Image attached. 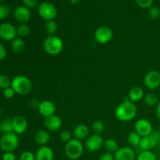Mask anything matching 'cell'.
Returning a JSON list of instances; mask_svg holds the SVG:
<instances>
[{"label":"cell","instance_id":"24","mask_svg":"<svg viewBox=\"0 0 160 160\" xmlns=\"http://www.w3.org/2000/svg\"><path fill=\"white\" fill-rule=\"evenodd\" d=\"M0 132L4 134L12 132V119L6 118L0 123Z\"/></svg>","mask_w":160,"mask_h":160},{"label":"cell","instance_id":"3","mask_svg":"<svg viewBox=\"0 0 160 160\" xmlns=\"http://www.w3.org/2000/svg\"><path fill=\"white\" fill-rule=\"evenodd\" d=\"M43 48L50 56H56L63 49V42L56 35L48 36L44 41Z\"/></svg>","mask_w":160,"mask_h":160},{"label":"cell","instance_id":"15","mask_svg":"<svg viewBox=\"0 0 160 160\" xmlns=\"http://www.w3.org/2000/svg\"><path fill=\"white\" fill-rule=\"evenodd\" d=\"M38 112L43 117H48L54 115L56 112V106L54 103L48 100L41 102L38 107Z\"/></svg>","mask_w":160,"mask_h":160},{"label":"cell","instance_id":"43","mask_svg":"<svg viewBox=\"0 0 160 160\" xmlns=\"http://www.w3.org/2000/svg\"><path fill=\"white\" fill-rule=\"evenodd\" d=\"M41 102L38 101L35 98H33L31 102H30V106L32 108H34V109H38L39 106H40Z\"/></svg>","mask_w":160,"mask_h":160},{"label":"cell","instance_id":"18","mask_svg":"<svg viewBox=\"0 0 160 160\" xmlns=\"http://www.w3.org/2000/svg\"><path fill=\"white\" fill-rule=\"evenodd\" d=\"M156 146H157V143L152 134L142 137L139 145V147L142 151H151Z\"/></svg>","mask_w":160,"mask_h":160},{"label":"cell","instance_id":"4","mask_svg":"<svg viewBox=\"0 0 160 160\" xmlns=\"http://www.w3.org/2000/svg\"><path fill=\"white\" fill-rule=\"evenodd\" d=\"M19 138L14 132L4 134L0 138V148L4 152H13L19 146Z\"/></svg>","mask_w":160,"mask_h":160},{"label":"cell","instance_id":"44","mask_svg":"<svg viewBox=\"0 0 160 160\" xmlns=\"http://www.w3.org/2000/svg\"><path fill=\"white\" fill-rule=\"evenodd\" d=\"M156 117H157V118L160 120V101L159 102L157 106H156Z\"/></svg>","mask_w":160,"mask_h":160},{"label":"cell","instance_id":"26","mask_svg":"<svg viewBox=\"0 0 160 160\" xmlns=\"http://www.w3.org/2000/svg\"><path fill=\"white\" fill-rule=\"evenodd\" d=\"M45 30L48 36L55 35L56 31H57V23L54 20L46 21L45 25Z\"/></svg>","mask_w":160,"mask_h":160},{"label":"cell","instance_id":"32","mask_svg":"<svg viewBox=\"0 0 160 160\" xmlns=\"http://www.w3.org/2000/svg\"><path fill=\"white\" fill-rule=\"evenodd\" d=\"M148 14L152 19L156 20L160 17V9L159 7L155 6H152L151 7L148 8Z\"/></svg>","mask_w":160,"mask_h":160},{"label":"cell","instance_id":"1","mask_svg":"<svg viewBox=\"0 0 160 160\" xmlns=\"http://www.w3.org/2000/svg\"><path fill=\"white\" fill-rule=\"evenodd\" d=\"M137 115V107L131 101H123L115 109V116L117 120L122 122H128L134 120Z\"/></svg>","mask_w":160,"mask_h":160},{"label":"cell","instance_id":"17","mask_svg":"<svg viewBox=\"0 0 160 160\" xmlns=\"http://www.w3.org/2000/svg\"><path fill=\"white\" fill-rule=\"evenodd\" d=\"M54 152L52 148L45 145L41 146L35 154V160H53Z\"/></svg>","mask_w":160,"mask_h":160},{"label":"cell","instance_id":"12","mask_svg":"<svg viewBox=\"0 0 160 160\" xmlns=\"http://www.w3.org/2000/svg\"><path fill=\"white\" fill-rule=\"evenodd\" d=\"M13 16L15 20L21 24H24L28 22L31 19V12L30 9L27 8L26 6H19L14 9Z\"/></svg>","mask_w":160,"mask_h":160},{"label":"cell","instance_id":"28","mask_svg":"<svg viewBox=\"0 0 160 160\" xmlns=\"http://www.w3.org/2000/svg\"><path fill=\"white\" fill-rule=\"evenodd\" d=\"M92 131H94V133L96 134H100L101 135L102 133L104 131L105 129V123L102 120H97L93 122L92 123Z\"/></svg>","mask_w":160,"mask_h":160},{"label":"cell","instance_id":"47","mask_svg":"<svg viewBox=\"0 0 160 160\" xmlns=\"http://www.w3.org/2000/svg\"><path fill=\"white\" fill-rule=\"evenodd\" d=\"M159 156H160V146H159Z\"/></svg>","mask_w":160,"mask_h":160},{"label":"cell","instance_id":"42","mask_svg":"<svg viewBox=\"0 0 160 160\" xmlns=\"http://www.w3.org/2000/svg\"><path fill=\"white\" fill-rule=\"evenodd\" d=\"M152 134L153 137L156 139L157 145H159L160 146V130H156V131L152 133Z\"/></svg>","mask_w":160,"mask_h":160},{"label":"cell","instance_id":"9","mask_svg":"<svg viewBox=\"0 0 160 160\" xmlns=\"http://www.w3.org/2000/svg\"><path fill=\"white\" fill-rule=\"evenodd\" d=\"M17 28L10 23H2L0 24V38L6 42H12L17 38Z\"/></svg>","mask_w":160,"mask_h":160},{"label":"cell","instance_id":"35","mask_svg":"<svg viewBox=\"0 0 160 160\" xmlns=\"http://www.w3.org/2000/svg\"><path fill=\"white\" fill-rule=\"evenodd\" d=\"M20 160H35V155L29 151H25L20 154Z\"/></svg>","mask_w":160,"mask_h":160},{"label":"cell","instance_id":"31","mask_svg":"<svg viewBox=\"0 0 160 160\" xmlns=\"http://www.w3.org/2000/svg\"><path fill=\"white\" fill-rule=\"evenodd\" d=\"M11 82L12 80L6 74H0V89L7 88L10 87Z\"/></svg>","mask_w":160,"mask_h":160},{"label":"cell","instance_id":"30","mask_svg":"<svg viewBox=\"0 0 160 160\" xmlns=\"http://www.w3.org/2000/svg\"><path fill=\"white\" fill-rule=\"evenodd\" d=\"M137 160H156V156L152 151H142L139 153Z\"/></svg>","mask_w":160,"mask_h":160},{"label":"cell","instance_id":"6","mask_svg":"<svg viewBox=\"0 0 160 160\" xmlns=\"http://www.w3.org/2000/svg\"><path fill=\"white\" fill-rule=\"evenodd\" d=\"M38 12L41 18L46 21L53 20L57 15L56 7L49 2H43L38 6Z\"/></svg>","mask_w":160,"mask_h":160},{"label":"cell","instance_id":"2","mask_svg":"<svg viewBox=\"0 0 160 160\" xmlns=\"http://www.w3.org/2000/svg\"><path fill=\"white\" fill-rule=\"evenodd\" d=\"M11 87L15 91L16 94L20 95H26L32 90V82L31 80L23 75H17L12 79Z\"/></svg>","mask_w":160,"mask_h":160},{"label":"cell","instance_id":"25","mask_svg":"<svg viewBox=\"0 0 160 160\" xmlns=\"http://www.w3.org/2000/svg\"><path fill=\"white\" fill-rule=\"evenodd\" d=\"M143 98L145 105H147L148 106H150V107L157 106L159 102V99H158V97L153 93L146 94V95H145Z\"/></svg>","mask_w":160,"mask_h":160},{"label":"cell","instance_id":"41","mask_svg":"<svg viewBox=\"0 0 160 160\" xmlns=\"http://www.w3.org/2000/svg\"><path fill=\"white\" fill-rule=\"evenodd\" d=\"M6 56H7V50L2 44L0 43V61L6 59Z\"/></svg>","mask_w":160,"mask_h":160},{"label":"cell","instance_id":"48","mask_svg":"<svg viewBox=\"0 0 160 160\" xmlns=\"http://www.w3.org/2000/svg\"><path fill=\"white\" fill-rule=\"evenodd\" d=\"M2 0H0V2H2Z\"/></svg>","mask_w":160,"mask_h":160},{"label":"cell","instance_id":"34","mask_svg":"<svg viewBox=\"0 0 160 160\" xmlns=\"http://www.w3.org/2000/svg\"><path fill=\"white\" fill-rule=\"evenodd\" d=\"M137 4L143 9H148L152 6L153 0H136Z\"/></svg>","mask_w":160,"mask_h":160},{"label":"cell","instance_id":"39","mask_svg":"<svg viewBox=\"0 0 160 160\" xmlns=\"http://www.w3.org/2000/svg\"><path fill=\"white\" fill-rule=\"evenodd\" d=\"M98 160H115V157H114V155H112V153L106 152L99 156Z\"/></svg>","mask_w":160,"mask_h":160},{"label":"cell","instance_id":"33","mask_svg":"<svg viewBox=\"0 0 160 160\" xmlns=\"http://www.w3.org/2000/svg\"><path fill=\"white\" fill-rule=\"evenodd\" d=\"M10 8L6 5H0V20L6 19L10 13Z\"/></svg>","mask_w":160,"mask_h":160},{"label":"cell","instance_id":"11","mask_svg":"<svg viewBox=\"0 0 160 160\" xmlns=\"http://www.w3.org/2000/svg\"><path fill=\"white\" fill-rule=\"evenodd\" d=\"M134 131L142 138L150 135L153 132L152 125L149 120L146 119H140L134 125Z\"/></svg>","mask_w":160,"mask_h":160},{"label":"cell","instance_id":"36","mask_svg":"<svg viewBox=\"0 0 160 160\" xmlns=\"http://www.w3.org/2000/svg\"><path fill=\"white\" fill-rule=\"evenodd\" d=\"M2 95H3V96H4V98L9 99V98H13L14 95H16V92H15V91L12 89V88L10 86V87L7 88H6L3 90Z\"/></svg>","mask_w":160,"mask_h":160},{"label":"cell","instance_id":"10","mask_svg":"<svg viewBox=\"0 0 160 160\" xmlns=\"http://www.w3.org/2000/svg\"><path fill=\"white\" fill-rule=\"evenodd\" d=\"M144 84L149 90H156L160 86V73L157 70H151L145 75Z\"/></svg>","mask_w":160,"mask_h":160},{"label":"cell","instance_id":"14","mask_svg":"<svg viewBox=\"0 0 160 160\" xmlns=\"http://www.w3.org/2000/svg\"><path fill=\"white\" fill-rule=\"evenodd\" d=\"M44 125L48 131H58L62 127V120L59 116L54 114L50 117H45L44 120Z\"/></svg>","mask_w":160,"mask_h":160},{"label":"cell","instance_id":"37","mask_svg":"<svg viewBox=\"0 0 160 160\" xmlns=\"http://www.w3.org/2000/svg\"><path fill=\"white\" fill-rule=\"evenodd\" d=\"M59 138H60L61 141H62L63 142H66V143L70 142V141L72 139L71 134H70L68 131H66V130L61 131L60 134H59Z\"/></svg>","mask_w":160,"mask_h":160},{"label":"cell","instance_id":"5","mask_svg":"<svg viewBox=\"0 0 160 160\" xmlns=\"http://www.w3.org/2000/svg\"><path fill=\"white\" fill-rule=\"evenodd\" d=\"M84 152V145L80 140L76 138L71 139L66 143L65 154L68 159L71 160L78 159Z\"/></svg>","mask_w":160,"mask_h":160},{"label":"cell","instance_id":"8","mask_svg":"<svg viewBox=\"0 0 160 160\" xmlns=\"http://www.w3.org/2000/svg\"><path fill=\"white\" fill-rule=\"evenodd\" d=\"M104 144V140L100 134H94L88 136L86 139L85 148L88 151L95 152H98Z\"/></svg>","mask_w":160,"mask_h":160},{"label":"cell","instance_id":"22","mask_svg":"<svg viewBox=\"0 0 160 160\" xmlns=\"http://www.w3.org/2000/svg\"><path fill=\"white\" fill-rule=\"evenodd\" d=\"M25 42L23 38L17 37L11 42V49L16 54H20L24 50Z\"/></svg>","mask_w":160,"mask_h":160},{"label":"cell","instance_id":"45","mask_svg":"<svg viewBox=\"0 0 160 160\" xmlns=\"http://www.w3.org/2000/svg\"><path fill=\"white\" fill-rule=\"evenodd\" d=\"M80 1H81V0H69V2H70V3H72V4H78Z\"/></svg>","mask_w":160,"mask_h":160},{"label":"cell","instance_id":"27","mask_svg":"<svg viewBox=\"0 0 160 160\" xmlns=\"http://www.w3.org/2000/svg\"><path fill=\"white\" fill-rule=\"evenodd\" d=\"M141 140H142V137L135 131L130 133L128 137V143L133 146H139Z\"/></svg>","mask_w":160,"mask_h":160},{"label":"cell","instance_id":"16","mask_svg":"<svg viewBox=\"0 0 160 160\" xmlns=\"http://www.w3.org/2000/svg\"><path fill=\"white\" fill-rule=\"evenodd\" d=\"M115 160H134L135 152L129 147H122L114 153Z\"/></svg>","mask_w":160,"mask_h":160},{"label":"cell","instance_id":"23","mask_svg":"<svg viewBox=\"0 0 160 160\" xmlns=\"http://www.w3.org/2000/svg\"><path fill=\"white\" fill-rule=\"evenodd\" d=\"M103 146H104L106 152L109 153H115L120 148L117 141L112 138H108L106 141H104Z\"/></svg>","mask_w":160,"mask_h":160},{"label":"cell","instance_id":"7","mask_svg":"<svg viewBox=\"0 0 160 160\" xmlns=\"http://www.w3.org/2000/svg\"><path fill=\"white\" fill-rule=\"evenodd\" d=\"M95 40L99 44H106L110 42L113 37V32L109 27L102 26L97 28L94 34Z\"/></svg>","mask_w":160,"mask_h":160},{"label":"cell","instance_id":"38","mask_svg":"<svg viewBox=\"0 0 160 160\" xmlns=\"http://www.w3.org/2000/svg\"><path fill=\"white\" fill-rule=\"evenodd\" d=\"M23 4L28 9H32L38 6V0H23Z\"/></svg>","mask_w":160,"mask_h":160},{"label":"cell","instance_id":"20","mask_svg":"<svg viewBox=\"0 0 160 160\" xmlns=\"http://www.w3.org/2000/svg\"><path fill=\"white\" fill-rule=\"evenodd\" d=\"M89 131V128L85 124H78L73 129V135L74 138L81 141L88 137Z\"/></svg>","mask_w":160,"mask_h":160},{"label":"cell","instance_id":"29","mask_svg":"<svg viewBox=\"0 0 160 160\" xmlns=\"http://www.w3.org/2000/svg\"><path fill=\"white\" fill-rule=\"evenodd\" d=\"M17 34L19 37L23 38L30 34V28L25 23L19 25L17 28Z\"/></svg>","mask_w":160,"mask_h":160},{"label":"cell","instance_id":"13","mask_svg":"<svg viewBox=\"0 0 160 160\" xmlns=\"http://www.w3.org/2000/svg\"><path fill=\"white\" fill-rule=\"evenodd\" d=\"M12 132L19 134H23L28 129V123L27 119L23 116H17L12 119Z\"/></svg>","mask_w":160,"mask_h":160},{"label":"cell","instance_id":"21","mask_svg":"<svg viewBox=\"0 0 160 160\" xmlns=\"http://www.w3.org/2000/svg\"><path fill=\"white\" fill-rule=\"evenodd\" d=\"M144 96H145V92H144L143 88L139 87V86L133 87L129 92V95H128L129 100L132 102H139L144 98Z\"/></svg>","mask_w":160,"mask_h":160},{"label":"cell","instance_id":"46","mask_svg":"<svg viewBox=\"0 0 160 160\" xmlns=\"http://www.w3.org/2000/svg\"><path fill=\"white\" fill-rule=\"evenodd\" d=\"M1 114H2V109H1V107H0V117H1Z\"/></svg>","mask_w":160,"mask_h":160},{"label":"cell","instance_id":"40","mask_svg":"<svg viewBox=\"0 0 160 160\" xmlns=\"http://www.w3.org/2000/svg\"><path fill=\"white\" fill-rule=\"evenodd\" d=\"M2 160H17L15 154L13 152H4L2 157Z\"/></svg>","mask_w":160,"mask_h":160},{"label":"cell","instance_id":"19","mask_svg":"<svg viewBox=\"0 0 160 160\" xmlns=\"http://www.w3.org/2000/svg\"><path fill=\"white\" fill-rule=\"evenodd\" d=\"M34 142L38 144V145H41V146H45L49 142L50 134L47 131H44V130H39L37 132L34 134Z\"/></svg>","mask_w":160,"mask_h":160}]
</instances>
